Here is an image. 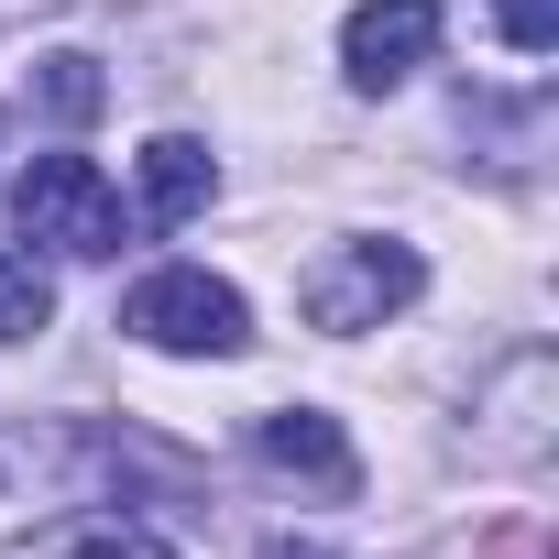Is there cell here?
Wrapping results in <instances>:
<instances>
[{
    "mask_svg": "<svg viewBox=\"0 0 559 559\" xmlns=\"http://www.w3.org/2000/svg\"><path fill=\"white\" fill-rule=\"evenodd\" d=\"M121 330H132L143 352L230 362V352L252 341V308H241V286H219L209 263H165V274H143V286L121 297Z\"/></svg>",
    "mask_w": 559,
    "mask_h": 559,
    "instance_id": "obj_1",
    "label": "cell"
},
{
    "mask_svg": "<svg viewBox=\"0 0 559 559\" xmlns=\"http://www.w3.org/2000/svg\"><path fill=\"white\" fill-rule=\"evenodd\" d=\"M12 230H34L67 263H110L121 252V198H110V176L88 154H34L12 176Z\"/></svg>",
    "mask_w": 559,
    "mask_h": 559,
    "instance_id": "obj_2",
    "label": "cell"
},
{
    "mask_svg": "<svg viewBox=\"0 0 559 559\" xmlns=\"http://www.w3.org/2000/svg\"><path fill=\"white\" fill-rule=\"evenodd\" d=\"M417 286H428V263H417L406 241H341V252H319V263H308L297 308H308V330L362 341V330H384L395 308H417Z\"/></svg>",
    "mask_w": 559,
    "mask_h": 559,
    "instance_id": "obj_3",
    "label": "cell"
},
{
    "mask_svg": "<svg viewBox=\"0 0 559 559\" xmlns=\"http://www.w3.org/2000/svg\"><path fill=\"white\" fill-rule=\"evenodd\" d=\"M252 450H263V472L308 483L319 504H352V493H362V461H352L341 417H319V406H274V417H252Z\"/></svg>",
    "mask_w": 559,
    "mask_h": 559,
    "instance_id": "obj_4",
    "label": "cell"
},
{
    "mask_svg": "<svg viewBox=\"0 0 559 559\" xmlns=\"http://www.w3.org/2000/svg\"><path fill=\"white\" fill-rule=\"evenodd\" d=\"M439 56V0H362V12L341 23V67L352 88H395Z\"/></svg>",
    "mask_w": 559,
    "mask_h": 559,
    "instance_id": "obj_5",
    "label": "cell"
},
{
    "mask_svg": "<svg viewBox=\"0 0 559 559\" xmlns=\"http://www.w3.org/2000/svg\"><path fill=\"white\" fill-rule=\"evenodd\" d=\"M209 198H219L209 143H198V132H154V143H143V219H165V230H176V219H198Z\"/></svg>",
    "mask_w": 559,
    "mask_h": 559,
    "instance_id": "obj_6",
    "label": "cell"
},
{
    "mask_svg": "<svg viewBox=\"0 0 559 559\" xmlns=\"http://www.w3.org/2000/svg\"><path fill=\"white\" fill-rule=\"evenodd\" d=\"M0 559H176L154 526H132V515H56V526H34L23 548H0Z\"/></svg>",
    "mask_w": 559,
    "mask_h": 559,
    "instance_id": "obj_7",
    "label": "cell"
},
{
    "mask_svg": "<svg viewBox=\"0 0 559 559\" xmlns=\"http://www.w3.org/2000/svg\"><path fill=\"white\" fill-rule=\"evenodd\" d=\"M45 319H56V274H45L12 230H0V341H34Z\"/></svg>",
    "mask_w": 559,
    "mask_h": 559,
    "instance_id": "obj_8",
    "label": "cell"
},
{
    "mask_svg": "<svg viewBox=\"0 0 559 559\" xmlns=\"http://www.w3.org/2000/svg\"><path fill=\"white\" fill-rule=\"evenodd\" d=\"M34 88H45V110H56V121H88V110H99V99H110V88H99V67H88V56H45V78H34Z\"/></svg>",
    "mask_w": 559,
    "mask_h": 559,
    "instance_id": "obj_9",
    "label": "cell"
},
{
    "mask_svg": "<svg viewBox=\"0 0 559 559\" xmlns=\"http://www.w3.org/2000/svg\"><path fill=\"white\" fill-rule=\"evenodd\" d=\"M493 23H504L515 56H548L559 45V0H493Z\"/></svg>",
    "mask_w": 559,
    "mask_h": 559,
    "instance_id": "obj_10",
    "label": "cell"
},
{
    "mask_svg": "<svg viewBox=\"0 0 559 559\" xmlns=\"http://www.w3.org/2000/svg\"><path fill=\"white\" fill-rule=\"evenodd\" d=\"M483 559H537V526H504V537H483Z\"/></svg>",
    "mask_w": 559,
    "mask_h": 559,
    "instance_id": "obj_11",
    "label": "cell"
},
{
    "mask_svg": "<svg viewBox=\"0 0 559 559\" xmlns=\"http://www.w3.org/2000/svg\"><path fill=\"white\" fill-rule=\"evenodd\" d=\"M274 559H330V548H274Z\"/></svg>",
    "mask_w": 559,
    "mask_h": 559,
    "instance_id": "obj_12",
    "label": "cell"
}]
</instances>
